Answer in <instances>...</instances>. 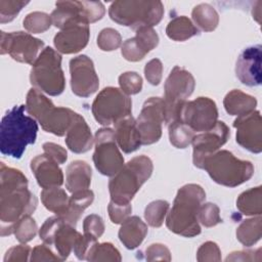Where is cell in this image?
<instances>
[{
    "mask_svg": "<svg viewBox=\"0 0 262 262\" xmlns=\"http://www.w3.org/2000/svg\"><path fill=\"white\" fill-rule=\"evenodd\" d=\"M179 121L189 126L194 132H205L212 129L218 121V110L213 99L200 96L181 105Z\"/></svg>",
    "mask_w": 262,
    "mask_h": 262,
    "instance_id": "cell-14",
    "label": "cell"
},
{
    "mask_svg": "<svg viewBox=\"0 0 262 262\" xmlns=\"http://www.w3.org/2000/svg\"><path fill=\"white\" fill-rule=\"evenodd\" d=\"M26 110L37 120L42 129L56 136H63L71 127L77 113L68 107L55 106L52 101L36 88L27 94Z\"/></svg>",
    "mask_w": 262,
    "mask_h": 262,
    "instance_id": "cell-5",
    "label": "cell"
},
{
    "mask_svg": "<svg viewBox=\"0 0 262 262\" xmlns=\"http://www.w3.org/2000/svg\"><path fill=\"white\" fill-rule=\"evenodd\" d=\"M261 45L247 47L237 57L235 75L244 85L254 87L261 84Z\"/></svg>",
    "mask_w": 262,
    "mask_h": 262,
    "instance_id": "cell-20",
    "label": "cell"
},
{
    "mask_svg": "<svg viewBox=\"0 0 262 262\" xmlns=\"http://www.w3.org/2000/svg\"><path fill=\"white\" fill-rule=\"evenodd\" d=\"M94 144L92 159L98 172L110 177L117 174L125 163L115 138V131L107 127L98 129L94 136Z\"/></svg>",
    "mask_w": 262,
    "mask_h": 262,
    "instance_id": "cell-10",
    "label": "cell"
},
{
    "mask_svg": "<svg viewBox=\"0 0 262 262\" xmlns=\"http://www.w3.org/2000/svg\"><path fill=\"white\" fill-rule=\"evenodd\" d=\"M32 253V249L25 245H17L10 248L4 256V262H20L28 261L29 255Z\"/></svg>",
    "mask_w": 262,
    "mask_h": 262,
    "instance_id": "cell-49",
    "label": "cell"
},
{
    "mask_svg": "<svg viewBox=\"0 0 262 262\" xmlns=\"http://www.w3.org/2000/svg\"><path fill=\"white\" fill-rule=\"evenodd\" d=\"M169 211V203L164 200H157L149 203L144 210V218L148 225L160 227L164 223Z\"/></svg>",
    "mask_w": 262,
    "mask_h": 262,
    "instance_id": "cell-36",
    "label": "cell"
},
{
    "mask_svg": "<svg viewBox=\"0 0 262 262\" xmlns=\"http://www.w3.org/2000/svg\"><path fill=\"white\" fill-rule=\"evenodd\" d=\"M199 222L205 227H212L222 221L219 207L213 203H206L201 206L198 214Z\"/></svg>",
    "mask_w": 262,
    "mask_h": 262,
    "instance_id": "cell-41",
    "label": "cell"
},
{
    "mask_svg": "<svg viewBox=\"0 0 262 262\" xmlns=\"http://www.w3.org/2000/svg\"><path fill=\"white\" fill-rule=\"evenodd\" d=\"M107 211L111 221L115 224H121L131 214L132 207L130 204L121 205L111 201L107 206Z\"/></svg>",
    "mask_w": 262,
    "mask_h": 262,
    "instance_id": "cell-47",
    "label": "cell"
},
{
    "mask_svg": "<svg viewBox=\"0 0 262 262\" xmlns=\"http://www.w3.org/2000/svg\"><path fill=\"white\" fill-rule=\"evenodd\" d=\"M141 143L152 144L162 136V124L165 122V103L163 97H149L142 105L135 120Z\"/></svg>",
    "mask_w": 262,
    "mask_h": 262,
    "instance_id": "cell-15",
    "label": "cell"
},
{
    "mask_svg": "<svg viewBox=\"0 0 262 262\" xmlns=\"http://www.w3.org/2000/svg\"><path fill=\"white\" fill-rule=\"evenodd\" d=\"M38 200L28 189V179L21 171L1 163L0 168V221L1 235H10L14 224L31 215Z\"/></svg>",
    "mask_w": 262,
    "mask_h": 262,
    "instance_id": "cell-1",
    "label": "cell"
},
{
    "mask_svg": "<svg viewBox=\"0 0 262 262\" xmlns=\"http://www.w3.org/2000/svg\"><path fill=\"white\" fill-rule=\"evenodd\" d=\"M152 170V162L147 156L132 158L110 179L111 201L121 205L130 204L142 184L151 176Z\"/></svg>",
    "mask_w": 262,
    "mask_h": 262,
    "instance_id": "cell-4",
    "label": "cell"
},
{
    "mask_svg": "<svg viewBox=\"0 0 262 262\" xmlns=\"http://www.w3.org/2000/svg\"><path fill=\"white\" fill-rule=\"evenodd\" d=\"M119 85L127 95L137 94L142 89V78L136 72H125L119 77Z\"/></svg>",
    "mask_w": 262,
    "mask_h": 262,
    "instance_id": "cell-40",
    "label": "cell"
},
{
    "mask_svg": "<svg viewBox=\"0 0 262 262\" xmlns=\"http://www.w3.org/2000/svg\"><path fill=\"white\" fill-rule=\"evenodd\" d=\"M31 261H62L57 254H54L48 245H37L31 253Z\"/></svg>",
    "mask_w": 262,
    "mask_h": 262,
    "instance_id": "cell-51",
    "label": "cell"
},
{
    "mask_svg": "<svg viewBox=\"0 0 262 262\" xmlns=\"http://www.w3.org/2000/svg\"><path fill=\"white\" fill-rule=\"evenodd\" d=\"M69 200L67 192L59 186L43 188L41 191V201L44 207L56 215H60L66 211Z\"/></svg>",
    "mask_w": 262,
    "mask_h": 262,
    "instance_id": "cell-33",
    "label": "cell"
},
{
    "mask_svg": "<svg viewBox=\"0 0 262 262\" xmlns=\"http://www.w3.org/2000/svg\"><path fill=\"white\" fill-rule=\"evenodd\" d=\"M87 261H121V255L117 248L111 243H94L89 249L86 259Z\"/></svg>",
    "mask_w": 262,
    "mask_h": 262,
    "instance_id": "cell-35",
    "label": "cell"
},
{
    "mask_svg": "<svg viewBox=\"0 0 262 262\" xmlns=\"http://www.w3.org/2000/svg\"><path fill=\"white\" fill-rule=\"evenodd\" d=\"M223 105L227 114L238 117L255 111L257 100L252 95H249L238 89H233L225 95Z\"/></svg>",
    "mask_w": 262,
    "mask_h": 262,
    "instance_id": "cell-28",
    "label": "cell"
},
{
    "mask_svg": "<svg viewBox=\"0 0 262 262\" xmlns=\"http://www.w3.org/2000/svg\"><path fill=\"white\" fill-rule=\"evenodd\" d=\"M81 234L57 215L47 218L39 229L40 238L48 246L53 245L62 261L68 259Z\"/></svg>",
    "mask_w": 262,
    "mask_h": 262,
    "instance_id": "cell-12",
    "label": "cell"
},
{
    "mask_svg": "<svg viewBox=\"0 0 262 262\" xmlns=\"http://www.w3.org/2000/svg\"><path fill=\"white\" fill-rule=\"evenodd\" d=\"M168 128L170 142L177 148L187 147L194 137V131L180 121L169 125Z\"/></svg>",
    "mask_w": 262,
    "mask_h": 262,
    "instance_id": "cell-34",
    "label": "cell"
},
{
    "mask_svg": "<svg viewBox=\"0 0 262 262\" xmlns=\"http://www.w3.org/2000/svg\"><path fill=\"white\" fill-rule=\"evenodd\" d=\"M114 126L117 144L125 154L133 152L142 145L136 122L132 115L119 120Z\"/></svg>",
    "mask_w": 262,
    "mask_h": 262,
    "instance_id": "cell-24",
    "label": "cell"
},
{
    "mask_svg": "<svg viewBox=\"0 0 262 262\" xmlns=\"http://www.w3.org/2000/svg\"><path fill=\"white\" fill-rule=\"evenodd\" d=\"M92 115L103 126L115 124L121 119L131 116L132 101L129 95L120 88H103L92 102Z\"/></svg>",
    "mask_w": 262,
    "mask_h": 262,
    "instance_id": "cell-9",
    "label": "cell"
},
{
    "mask_svg": "<svg viewBox=\"0 0 262 262\" xmlns=\"http://www.w3.org/2000/svg\"><path fill=\"white\" fill-rule=\"evenodd\" d=\"M123 57L129 61H139L144 58L147 52L140 46L135 37L127 39L121 47Z\"/></svg>",
    "mask_w": 262,
    "mask_h": 262,
    "instance_id": "cell-42",
    "label": "cell"
},
{
    "mask_svg": "<svg viewBox=\"0 0 262 262\" xmlns=\"http://www.w3.org/2000/svg\"><path fill=\"white\" fill-rule=\"evenodd\" d=\"M108 15L115 23L136 31L157 26L164 15V5L158 0H119L111 4Z\"/></svg>",
    "mask_w": 262,
    "mask_h": 262,
    "instance_id": "cell-6",
    "label": "cell"
},
{
    "mask_svg": "<svg viewBox=\"0 0 262 262\" xmlns=\"http://www.w3.org/2000/svg\"><path fill=\"white\" fill-rule=\"evenodd\" d=\"M166 34L171 40L185 41L199 34V29L187 16L181 15L172 18L168 23Z\"/></svg>",
    "mask_w": 262,
    "mask_h": 262,
    "instance_id": "cell-30",
    "label": "cell"
},
{
    "mask_svg": "<svg viewBox=\"0 0 262 262\" xmlns=\"http://www.w3.org/2000/svg\"><path fill=\"white\" fill-rule=\"evenodd\" d=\"M30 81L34 88L48 95L61 94L66 88V79L60 53L51 47H45L32 64Z\"/></svg>",
    "mask_w": 262,
    "mask_h": 262,
    "instance_id": "cell-8",
    "label": "cell"
},
{
    "mask_svg": "<svg viewBox=\"0 0 262 262\" xmlns=\"http://www.w3.org/2000/svg\"><path fill=\"white\" fill-rule=\"evenodd\" d=\"M93 200L94 193L89 188L74 192L70 196L69 205L66 211L57 216H59L66 223L76 227L77 222L81 218L83 212L92 204Z\"/></svg>",
    "mask_w": 262,
    "mask_h": 262,
    "instance_id": "cell-27",
    "label": "cell"
},
{
    "mask_svg": "<svg viewBox=\"0 0 262 262\" xmlns=\"http://www.w3.org/2000/svg\"><path fill=\"white\" fill-rule=\"evenodd\" d=\"M31 170L42 188L60 186L63 183L62 170L45 154L39 155L31 161Z\"/></svg>",
    "mask_w": 262,
    "mask_h": 262,
    "instance_id": "cell-22",
    "label": "cell"
},
{
    "mask_svg": "<svg viewBox=\"0 0 262 262\" xmlns=\"http://www.w3.org/2000/svg\"><path fill=\"white\" fill-rule=\"evenodd\" d=\"M202 169L208 172L213 181L227 187L241 185L254 174V166L250 161L239 160L225 149L207 157Z\"/></svg>",
    "mask_w": 262,
    "mask_h": 262,
    "instance_id": "cell-7",
    "label": "cell"
},
{
    "mask_svg": "<svg viewBox=\"0 0 262 262\" xmlns=\"http://www.w3.org/2000/svg\"><path fill=\"white\" fill-rule=\"evenodd\" d=\"M29 1H12V0H1L0 1V21L1 24L11 21L26 6Z\"/></svg>",
    "mask_w": 262,
    "mask_h": 262,
    "instance_id": "cell-43",
    "label": "cell"
},
{
    "mask_svg": "<svg viewBox=\"0 0 262 262\" xmlns=\"http://www.w3.org/2000/svg\"><path fill=\"white\" fill-rule=\"evenodd\" d=\"M233 127L236 129V142L251 152L262 150V121L259 111L238 116Z\"/></svg>",
    "mask_w": 262,
    "mask_h": 262,
    "instance_id": "cell-18",
    "label": "cell"
},
{
    "mask_svg": "<svg viewBox=\"0 0 262 262\" xmlns=\"http://www.w3.org/2000/svg\"><path fill=\"white\" fill-rule=\"evenodd\" d=\"M90 37L89 25L84 21H71L67 24L53 39L54 46L59 53H77L88 44Z\"/></svg>",
    "mask_w": 262,
    "mask_h": 262,
    "instance_id": "cell-19",
    "label": "cell"
},
{
    "mask_svg": "<svg viewBox=\"0 0 262 262\" xmlns=\"http://www.w3.org/2000/svg\"><path fill=\"white\" fill-rule=\"evenodd\" d=\"M42 147L44 154L52 159L54 162H56L58 165L63 164L68 159V152L66 148H63L59 144L53 142H45Z\"/></svg>",
    "mask_w": 262,
    "mask_h": 262,
    "instance_id": "cell-52",
    "label": "cell"
},
{
    "mask_svg": "<svg viewBox=\"0 0 262 262\" xmlns=\"http://www.w3.org/2000/svg\"><path fill=\"white\" fill-rule=\"evenodd\" d=\"M262 236L261 216L244 220L236 228V237L239 243L246 247L255 245Z\"/></svg>",
    "mask_w": 262,
    "mask_h": 262,
    "instance_id": "cell-31",
    "label": "cell"
},
{
    "mask_svg": "<svg viewBox=\"0 0 262 262\" xmlns=\"http://www.w3.org/2000/svg\"><path fill=\"white\" fill-rule=\"evenodd\" d=\"M260 254H261V249H257L255 251L244 250V251H238V252H232L230 255L227 256V258L225 260L226 261H253V260H257V258H255V256L260 255Z\"/></svg>",
    "mask_w": 262,
    "mask_h": 262,
    "instance_id": "cell-53",
    "label": "cell"
},
{
    "mask_svg": "<svg viewBox=\"0 0 262 262\" xmlns=\"http://www.w3.org/2000/svg\"><path fill=\"white\" fill-rule=\"evenodd\" d=\"M194 86L193 76L185 69L176 66L166 79L164 85L165 95L163 98L168 102L184 101L192 94Z\"/></svg>",
    "mask_w": 262,
    "mask_h": 262,
    "instance_id": "cell-21",
    "label": "cell"
},
{
    "mask_svg": "<svg viewBox=\"0 0 262 262\" xmlns=\"http://www.w3.org/2000/svg\"><path fill=\"white\" fill-rule=\"evenodd\" d=\"M196 260L200 262L205 261H220L221 252L218 245L214 242H206L199 248L196 252Z\"/></svg>",
    "mask_w": 262,
    "mask_h": 262,
    "instance_id": "cell-46",
    "label": "cell"
},
{
    "mask_svg": "<svg viewBox=\"0 0 262 262\" xmlns=\"http://www.w3.org/2000/svg\"><path fill=\"white\" fill-rule=\"evenodd\" d=\"M146 260L147 261H155V260H162V261H170L171 254L169 249L163 244H151L149 245L146 250Z\"/></svg>",
    "mask_w": 262,
    "mask_h": 262,
    "instance_id": "cell-50",
    "label": "cell"
},
{
    "mask_svg": "<svg viewBox=\"0 0 262 262\" xmlns=\"http://www.w3.org/2000/svg\"><path fill=\"white\" fill-rule=\"evenodd\" d=\"M205 199L206 192L199 184L189 183L180 187L166 216V225L169 230L185 237L200 234L198 214Z\"/></svg>",
    "mask_w": 262,
    "mask_h": 262,
    "instance_id": "cell-2",
    "label": "cell"
},
{
    "mask_svg": "<svg viewBox=\"0 0 262 262\" xmlns=\"http://www.w3.org/2000/svg\"><path fill=\"white\" fill-rule=\"evenodd\" d=\"M55 6L50 16L52 25L60 30L75 20L88 25L95 23L105 13V8L100 1H57Z\"/></svg>",
    "mask_w": 262,
    "mask_h": 262,
    "instance_id": "cell-11",
    "label": "cell"
},
{
    "mask_svg": "<svg viewBox=\"0 0 262 262\" xmlns=\"http://www.w3.org/2000/svg\"><path fill=\"white\" fill-rule=\"evenodd\" d=\"M135 38L147 53L159 44V36L152 28H141L136 30Z\"/></svg>",
    "mask_w": 262,
    "mask_h": 262,
    "instance_id": "cell-45",
    "label": "cell"
},
{
    "mask_svg": "<svg viewBox=\"0 0 262 262\" xmlns=\"http://www.w3.org/2000/svg\"><path fill=\"white\" fill-rule=\"evenodd\" d=\"M229 135V129L227 125L222 121H217V123L212 129L194 135L191 141L193 147V165L202 169L204 160L207 157L218 151L219 148L226 143Z\"/></svg>",
    "mask_w": 262,
    "mask_h": 262,
    "instance_id": "cell-17",
    "label": "cell"
},
{
    "mask_svg": "<svg viewBox=\"0 0 262 262\" xmlns=\"http://www.w3.org/2000/svg\"><path fill=\"white\" fill-rule=\"evenodd\" d=\"M237 210L246 216H259L262 213V190L256 186L242 192L236 200Z\"/></svg>",
    "mask_w": 262,
    "mask_h": 262,
    "instance_id": "cell-29",
    "label": "cell"
},
{
    "mask_svg": "<svg viewBox=\"0 0 262 262\" xmlns=\"http://www.w3.org/2000/svg\"><path fill=\"white\" fill-rule=\"evenodd\" d=\"M1 54L8 53L14 60L23 63L33 64L42 52L44 42L25 32L1 31L0 34Z\"/></svg>",
    "mask_w": 262,
    "mask_h": 262,
    "instance_id": "cell-13",
    "label": "cell"
},
{
    "mask_svg": "<svg viewBox=\"0 0 262 262\" xmlns=\"http://www.w3.org/2000/svg\"><path fill=\"white\" fill-rule=\"evenodd\" d=\"M147 234V225L138 216H129L122 223L119 229L121 243L129 250L140 246Z\"/></svg>",
    "mask_w": 262,
    "mask_h": 262,
    "instance_id": "cell-25",
    "label": "cell"
},
{
    "mask_svg": "<svg viewBox=\"0 0 262 262\" xmlns=\"http://www.w3.org/2000/svg\"><path fill=\"white\" fill-rule=\"evenodd\" d=\"M71 87L74 94L88 97L97 91L99 79L95 72L93 61L87 55H78L70 60Z\"/></svg>",
    "mask_w": 262,
    "mask_h": 262,
    "instance_id": "cell-16",
    "label": "cell"
},
{
    "mask_svg": "<svg viewBox=\"0 0 262 262\" xmlns=\"http://www.w3.org/2000/svg\"><path fill=\"white\" fill-rule=\"evenodd\" d=\"M24 28L32 34H41L47 31L51 25V16L45 12L34 11L29 14L24 19Z\"/></svg>",
    "mask_w": 262,
    "mask_h": 262,
    "instance_id": "cell-37",
    "label": "cell"
},
{
    "mask_svg": "<svg viewBox=\"0 0 262 262\" xmlns=\"http://www.w3.org/2000/svg\"><path fill=\"white\" fill-rule=\"evenodd\" d=\"M84 234L98 239L104 232V223L100 216L96 214L88 215L83 221Z\"/></svg>",
    "mask_w": 262,
    "mask_h": 262,
    "instance_id": "cell-44",
    "label": "cell"
},
{
    "mask_svg": "<svg viewBox=\"0 0 262 262\" xmlns=\"http://www.w3.org/2000/svg\"><path fill=\"white\" fill-rule=\"evenodd\" d=\"M91 167L81 160L72 162L66 171V187L71 192L88 189L91 183Z\"/></svg>",
    "mask_w": 262,
    "mask_h": 262,
    "instance_id": "cell-26",
    "label": "cell"
},
{
    "mask_svg": "<svg viewBox=\"0 0 262 262\" xmlns=\"http://www.w3.org/2000/svg\"><path fill=\"white\" fill-rule=\"evenodd\" d=\"M37 230L38 227L36 221L31 217V215H27L14 224L12 233L19 243L26 244L36 236Z\"/></svg>",
    "mask_w": 262,
    "mask_h": 262,
    "instance_id": "cell-38",
    "label": "cell"
},
{
    "mask_svg": "<svg viewBox=\"0 0 262 262\" xmlns=\"http://www.w3.org/2000/svg\"><path fill=\"white\" fill-rule=\"evenodd\" d=\"M94 143L90 127L85 119L76 114L75 119L66 134V144L70 150L76 154L88 151Z\"/></svg>",
    "mask_w": 262,
    "mask_h": 262,
    "instance_id": "cell-23",
    "label": "cell"
},
{
    "mask_svg": "<svg viewBox=\"0 0 262 262\" xmlns=\"http://www.w3.org/2000/svg\"><path fill=\"white\" fill-rule=\"evenodd\" d=\"M163 64L159 58L149 60L144 67V76L151 85H159L162 80Z\"/></svg>",
    "mask_w": 262,
    "mask_h": 262,
    "instance_id": "cell-48",
    "label": "cell"
},
{
    "mask_svg": "<svg viewBox=\"0 0 262 262\" xmlns=\"http://www.w3.org/2000/svg\"><path fill=\"white\" fill-rule=\"evenodd\" d=\"M26 105L9 110L0 123V151L4 156L20 159L29 144L37 138L38 124L33 117L25 114Z\"/></svg>",
    "mask_w": 262,
    "mask_h": 262,
    "instance_id": "cell-3",
    "label": "cell"
},
{
    "mask_svg": "<svg viewBox=\"0 0 262 262\" xmlns=\"http://www.w3.org/2000/svg\"><path fill=\"white\" fill-rule=\"evenodd\" d=\"M97 45L102 51H113L122 45V37L117 30L105 28L97 36Z\"/></svg>",
    "mask_w": 262,
    "mask_h": 262,
    "instance_id": "cell-39",
    "label": "cell"
},
{
    "mask_svg": "<svg viewBox=\"0 0 262 262\" xmlns=\"http://www.w3.org/2000/svg\"><path fill=\"white\" fill-rule=\"evenodd\" d=\"M194 26L199 27L202 31L212 32L219 23V15L215 8L207 3H201L196 5L191 12Z\"/></svg>",
    "mask_w": 262,
    "mask_h": 262,
    "instance_id": "cell-32",
    "label": "cell"
}]
</instances>
